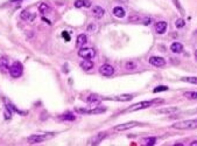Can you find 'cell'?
<instances>
[{"label":"cell","instance_id":"38","mask_svg":"<svg viewBox=\"0 0 197 146\" xmlns=\"http://www.w3.org/2000/svg\"><path fill=\"white\" fill-rule=\"evenodd\" d=\"M195 57L197 58V49H196V50H195Z\"/></svg>","mask_w":197,"mask_h":146},{"label":"cell","instance_id":"11","mask_svg":"<svg viewBox=\"0 0 197 146\" xmlns=\"http://www.w3.org/2000/svg\"><path fill=\"white\" fill-rule=\"evenodd\" d=\"M167 22L166 21H159V22H156V25H155V30H156L157 34H163L166 30H167Z\"/></svg>","mask_w":197,"mask_h":146},{"label":"cell","instance_id":"1","mask_svg":"<svg viewBox=\"0 0 197 146\" xmlns=\"http://www.w3.org/2000/svg\"><path fill=\"white\" fill-rule=\"evenodd\" d=\"M197 128V118L196 119H189V120H183V122L175 123L173 125V128L176 130H192Z\"/></svg>","mask_w":197,"mask_h":146},{"label":"cell","instance_id":"23","mask_svg":"<svg viewBox=\"0 0 197 146\" xmlns=\"http://www.w3.org/2000/svg\"><path fill=\"white\" fill-rule=\"evenodd\" d=\"M39 11L41 12V13H49L50 12V6L48 5V4H46V2H42L40 6H39Z\"/></svg>","mask_w":197,"mask_h":146},{"label":"cell","instance_id":"28","mask_svg":"<svg viewBox=\"0 0 197 146\" xmlns=\"http://www.w3.org/2000/svg\"><path fill=\"white\" fill-rule=\"evenodd\" d=\"M61 118L64 119V120H75V116H74L72 113H65V115H63Z\"/></svg>","mask_w":197,"mask_h":146},{"label":"cell","instance_id":"18","mask_svg":"<svg viewBox=\"0 0 197 146\" xmlns=\"http://www.w3.org/2000/svg\"><path fill=\"white\" fill-rule=\"evenodd\" d=\"M0 70L2 73H6L7 70H10L8 67V60L6 57H0Z\"/></svg>","mask_w":197,"mask_h":146},{"label":"cell","instance_id":"26","mask_svg":"<svg viewBox=\"0 0 197 146\" xmlns=\"http://www.w3.org/2000/svg\"><path fill=\"white\" fill-rule=\"evenodd\" d=\"M155 143H156V138H154V137H151V138H147V139L144 140V145H155Z\"/></svg>","mask_w":197,"mask_h":146},{"label":"cell","instance_id":"2","mask_svg":"<svg viewBox=\"0 0 197 146\" xmlns=\"http://www.w3.org/2000/svg\"><path fill=\"white\" fill-rule=\"evenodd\" d=\"M163 102L162 99H153V101H145V102H140V103H137V104L132 105L131 108H128L127 111H139V110H142V109H147L149 108L152 104L154 103H161Z\"/></svg>","mask_w":197,"mask_h":146},{"label":"cell","instance_id":"17","mask_svg":"<svg viewBox=\"0 0 197 146\" xmlns=\"http://www.w3.org/2000/svg\"><path fill=\"white\" fill-rule=\"evenodd\" d=\"M81 68L83 70H85V71L91 70L93 68V62L91 60H84V61L81 63Z\"/></svg>","mask_w":197,"mask_h":146},{"label":"cell","instance_id":"21","mask_svg":"<svg viewBox=\"0 0 197 146\" xmlns=\"http://www.w3.org/2000/svg\"><path fill=\"white\" fill-rule=\"evenodd\" d=\"M87 104H98L100 102V98H99L97 95H90L87 99Z\"/></svg>","mask_w":197,"mask_h":146},{"label":"cell","instance_id":"7","mask_svg":"<svg viewBox=\"0 0 197 146\" xmlns=\"http://www.w3.org/2000/svg\"><path fill=\"white\" fill-rule=\"evenodd\" d=\"M139 123L137 122H129V123H124V124H119L114 126V130L116 131H126V130H129V128H133L135 126H138Z\"/></svg>","mask_w":197,"mask_h":146},{"label":"cell","instance_id":"6","mask_svg":"<svg viewBox=\"0 0 197 146\" xmlns=\"http://www.w3.org/2000/svg\"><path fill=\"white\" fill-rule=\"evenodd\" d=\"M105 137H106V133H105V132H99V133L95 134L93 137H91L90 139L87 140V144H89V145H97V144H99L102 140L104 139Z\"/></svg>","mask_w":197,"mask_h":146},{"label":"cell","instance_id":"31","mask_svg":"<svg viewBox=\"0 0 197 146\" xmlns=\"http://www.w3.org/2000/svg\"><path fill=\"white\" fill-rule=\"evenodd\" d=\"M125 68L127 70H133L137 68V64L134 63V62H127V63L125 64Z\"/></svg>","mask_w":197,"mask_h":146},{"label":"cell","instance_id":"32","mask_svg":"<svg viewBox=\"0 0 197 146\" xmlns=\"http://www.w3.org/2000/svg\"><path fill=\"white\" fill-rule=\"evenodd\" d=\"M174 4H175V6H176V7L179 8V11H180L181 13L183 14V13H184V11H183V8H182V6L180 5V2H179V0H174Z\"/></svg>","mask_w":197,"mask_h":146},{"label":"cell","instance_id":"22","mask_svg":"<svg viewBox=\"0 0 197 146\" xmlns=\"http://www.w3.org/2000/svg\"><path fill=\"white\" fill-rule=\"evenodd\" d=\"M179 110L177 108H164V109H160V110H157L159 113H166V115H172V113H174L176 111Z\"/></svg>","mask_w":197,"mask_h":146},{"label":"cell","instance_id":"25","mask_svg":"<svg viewBox=\"0 0 197 146\" xmlns=\"http://www.w3.org/2000/svg\"><path fill=\"white\" fill-rule=\"evenodd\" d=\"M181 81L192 83V84H197V77H195V76H191V77H182Z\"/></svg>","mask_w":197,"mask_h":146},{"label":"cell","instance_id":"10","mask_svg":"<svg viewBox=\"0 0 197 146\" xmlns=\"http://www.w3.org/2000/svg\"><path fill=\"white\" fill-rule=\"evenodd\" d=\"M149 63L154 67H163L166 64V61L163 57H160V56H152L149 58Z\"/></svg>","mask_w":197,"mask_h":146},{"label":"cell","instance_id":"27","mask_svg":"<svg viewBox=\"0 0 197 146\" xmlns=\"http://www.w3.org/2000/svg\"><path fill=\"white\" fill-rule=\"evenodd\" d=\"M184 97L190 99H197V93H195V91H187V93H184Z\"/></svg>","mask_w":197,"mask_h":146},{"label":"cell","instance_id":"16","mask_svg":"<svg viewBox=\"0 0 197 146\" xmlns=\"http://www.w3.org/2000/svg\"><path fill=\"white\" fill-rule=\"evenodd\" d=\"M112 13H113V15L117 18H124L125 17V10L122 8V7H119V6H117V7H114L113 8V11H112Z\"/></svg>","mask_w":197,"mask_h":146},{"label":"cell","instance_id":"35","mask_svg":"<svg viewBox=\"0 0 197 146\" xmlns=\"http://www.w3.org/2000/svg\"><path fill=\"white\" fill-rule=\"evenodd\" d=\"M93 29H95V25H90V26L87 27V30H89V32H93Z\"/></svg>","mask_w":197,"mask_h":146},{"label":"cell","instance_id":"37","mask_svg":"<svg viewBox=\"0 0 197 146\" xmlns=\"http://www.w3.org/2000/svg\"><path fill=\"white\" fill-rule=\"evenodd\" d=\"M11 2H17V1H21V0H10Z\"/></svg>","mask_w":197,"mask_h":146},{"label":"cell","instance_id":"15","mask_svg":"<svg viewBox=\"0 0 197 146\" xmlns=\"http://www.w3.org/2000/svg\"><path fill=\"white\" fill-rule=\"evenodd\" d=\"M170 49H172V52L175 53V54H180V53L183 52V46H182V43H180V42H174V43L170 46Z\"/></svg>","mask_w":197,"mask_h":146},{"label":"cell","instance_id":"8","mask_svg":"<svg viewBox=\"0 0 197 146\" xmlns=\"http://www.w3.org/2000/svg\"><path fill=\"white\" fill-rule=\"evenodd\" d=\"M76 111L79 113H89V115H97V113H103L106 111L105 108H96V109H91V110H87V109H79L76 108Z\"/></svg>","mask_w":197,"mask_h":146},{"label":"cell","instance_id":"9","mask_svg":"<svg viewBox=\"0 0 197 146\" xmlns=\"http://www.w3.org/2000/svg\"><path fill=\"white\" fill-rule=\"evenodd\" d=\"M99 73L103 76H112L113 73H114V69H113V67L110 65V64H103V65L99 68Z\"/></svg>","mask_w":197,"mask_h":146},{"label":"cell","instance_id":"14","mask_svg":"<svg viewBox=\"0 0 197 146\" xmlns=\"http://www.w3.org/2000/svg\"><path fill=\"white\" fill-rule=\"evenodd\" d=\"M87 37L85 34L78 35V36H77V41H76V47H77V48H82V47L87 43Z\"/></svg>","mask_w":197,"mask_h":146},{"label":"cell","instance_id":"19","mask_svg":"<svg viewBox=\"0 0 197 146\" xmlns=\"http://www.w3.org/2000/svg\"><path fill=\"white\" fill-rule=\"evenodd\" d=\"M20 17H21V19L26 20V21H33L35 19V14H33V13H30L28 11H23Z\"/></svg>","mask_w":197,"mask_h":146},{"label":"cell","instance_id":"3","mask_svg":"<svg viewBox=\"0 0 197 146\" xmlns=\"http://www.w3.org/2000/svg\"><path fill=\"white\" fill-rule=\"evenodd\" d=\"M22 73H23V67L20 62H14V63L10 67V74H11V76L14 77V78L20 77V76L22 75Z\"/></svg>","mask_w":197,"mask_h":146},{"label":"cell","instance_id":"12","mask_svg":"<svg viewBox=\"0 0 197 146\" xmlns=\"http://www.w3.org/2000/svg\"><path fill=\"white\" fill-rule=\"evenodd\" d=\"M129 21H138V22H141L142 25H151L152 19L151 18H141V17H131L128 18Z\"/></svg>","mask_w":197,"mask_h":146},{"label":"cell","instance_id":"13","mask_svg":"<svg viewBox=\"0 0 197 146\" xmlns=\"http://www.w3.org/2000/svg\"><path fill=\"white\" fill-rule=\"evenodd\" d=\"M92 15L96 19H100L104 15V8H102L100 6H95L92 8Z\"/></svg>","mask_w":197,"mask_h":146},{"label":"cell","instance_id":"24","mask_svg":"<svg viewBox=\"0 0 197 146\" xmlns=\"http://www.w3.org/2000/svg\"><path fill=\"white\" fill-rule=\"evenodd\" d=\"M133 97H134L133 95H120V96L116 97V99L117 101H120V102H128V101H131Z\"/></svg>","mask_w":197,"mask_h":146},{"label":"cell","instance_id":"29","mask_svg":"<svg viewBox=\"0 0 197 146\" xmlns=\"http://www.w3.org/2000/svg\"><path fill=\"white\" fill-rule=\"evenodd\" d=\"M166 90H168V87H166V85H160V87H156L154 90H153V93H161V91H166Z\"/></svg>","mask_w":197,"mask_h":146},{"label":"cell","instance_id":"4","mask_svg":"<svg viewBox=\"0 0 197 146\" xmlns=\"http://www.w3.org/2000/svg\"><path fill=\"white\" fill-rule=\"evenodd\" d=\"M54 134L50 133V134H33V136H30L28 137V143L29 144H37V143H42V141H44L46 139H49V138H52Z\"/></svg>","mask_w":197,"mask_h":146},{"label":"cell","instance_id":"34","mask_svg":"<svg viewBox=\"0 0 197 146\" xmlns=\"http://www.w3.org/2000/svg\"><path fill=\"white\" fill-rule=\"evenodd\" d=\"M5 117L7 118V119H10V118H11V111H10V110H6L5 111Z\"/></svg>","mask_w":197,"mask_h":146},{"label":"cell","instance_id":"40","mask_svg":"<svg viewBox=\"0 0 197 146\" xmlns=\"http://www.w3.org/2000/svg\"><path fill=\"white\" fill-rule=\"evenodd\" d=\"M124 1H127V0H124Z\"/></svg>","mask_w":197,"mask_h":146},{"label":"cell","instance_id":"36","mask_svg":"<svg viewBox=\"0 0 197 146\" xmlns=\"http://www.w3.org/2000/svg\"><path fill=\"white\" fill-rule=\"evenodd\" d=\"M190 145H191V146H197V141H192V143H190Z\"/></svg>","mask_w":197,"mask_h":146},{"label":"cell","instance_id":"39","mask_svg":"<svg viewBox=\"0 0 197 146\" xmlns=\"http://www.w3.org/2000/svg\"><path fill=\"white\" fill-rule=\"evenodd\" d=\"M194 112H197V109H196V110H194Z\"/></svg>","mask_w":197,"mask_h":146},{"label":"cell","instance_id":"20","mask_svg":"<svg viewBox=\"0 0 197 146\" xmlns=\"http://www.w3.org/2000/svg\"><path fill=\"white\" fill-rule=\"evenodd\" d=\"M91 6V1L90 0H76L75 1V7L81 8V7H90Z\"/></svg>","mask_w":197,"mask_h":146},{"label":"cell","instance_id":"30","mask_svg":"<svg viewBox=\"0 0 197 146\" xmlns=\"http://www.w3.org/2000/svg\"><path fill=\"white\" fill-rule=\"evenodd\" d=\"M184 25H186V22H184V20H183V19H179V20H176V22H175V26H176L177 28H182V27H184Z\"/></svg>","mask_w":197,"mask_h":146},{"label":"cell","instance_id":"5","mask_svg":"<svg viewBox=\"0 0 197 146\" xmlns=\"http://www.w3.org/2000/svg\"><path fill=\"white\" fill-rule=\"evenodd\" d=\"M78 56L85 60H90L96 56V50L93 48H81L78 50Z\"/></svg>","mask_w":197,"mask_h":146},{"label":"cell","instance_id":"33","mask_svg":"<svg viewBox=\"0 0 197 146\" xmlns=\"http://www.w3.org/2000/svg\"><path fill=\"white\" fill-rule=\"evenodd\" d=\"M62 36H63L64 39H65V41H70V36H69V34H68L67 32H63V33H62Z\"/></svg>","mask_w":197,"mask_h":146}]
</instances>
